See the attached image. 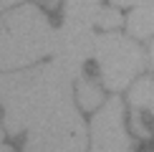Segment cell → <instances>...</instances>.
Masks as SVG:
<instances>
[{
  "mask_svg": "<svg viewBox=\"0 0 154 152\" xmlns=\"http://www.w3.org/2000/svg\"><path fill=\"white\" fill-rule=\"evenodd\" d=\"M149 109H152V114H154V99H152V104H149Z\"/></svg>",
  "mask_w": 154,
  "mask_h": 152,
  "instance_id": "e0dca14e",
  "label": "cell"
},
{
  "mask_svg": "<svg viewBox=\"0 0 154 152\" xmlns=\"http://www.w3.org/2000/svg\"><path fill=\"white\" fill-rule=\"evenodd\" d=\"M0 152H13V150L8 147V144H0Z\"/></svg>",
  "mask_w": 154,
  "mask_h": 152,
  "instance_id": "9a60e30c",
  "label": "cell"
},
{
  "mask_svg": "<svg viewBox=\"0 0 154 152\" xmlns=\"http://www.w3.org/2000/svg\"><path fill=\"white\" fill-rule=\"evenodd\" d=\"M76 99H79V104L83 106L86 112H94L96 106L104 101V91H101L99 84H94L91 79H81L76 81Z\"/></svg>",
  "mask_w": 154,
  "mask_h": 152,
  "instance_id": "9c48e42d",
  "label": "cell"
},
{
  "mask_svg": "<svg viewBox=\"0 0 154 152\" xmlns=\"http://www.w3.org/2000/svg\"><path fill=\"white\" fill-rule=\"evenodd\" d=\"M114 5H142V3H152V0H111Z\"/></svg>",
  "mask_w": 154,
  "mask_h": 152,
  "instance_id": "7c38bea8",
  "label": "cell"
},
{
  "mask_svg": "<svg viewBox=\"0 0 154 152\" xmlns=\"http://www.w3.org/2000/svg\"><path fill=\"white\" fill-rule=\"evenodd\" d=\"M131 129H134V135H139V137H149V129L142 124L139 114H131Z\"/></svg>",
  "mask_w": 154,
  "mask_h": 152,
  "instance_id": "8fae6325",
  "label": "cell"
},
{
  "mask_svg": "<svg viewBox=\"0 0 154 152\" xmlns=\"http://www.w3.org/2000/svg\"><path fill=\"white\" fill-rule=\"evenodd\" d=\"M53 43L56 30L41 8L20 5L5 13L0 15V71L28 68L53 53Z\"/></svg>",
  "mask_w": 154,
  "mask_h": 152,
  "instance_id": "7a4b0ae2",
  "label": "cell"
},
{
  "mask_svg": "<svg viewBox=\"0 0 154 152\" xmlns=\"http://www.w3.org/2000/svg\"><path fill=\"white\" fill-rule=\"evenodd\" d=\"M15 3H20V0H0V13H3V10H8L10 5H15Z\"/></svg>",
  "mask_w": 154,
  "mask_h": 152,
  "instance_id": "4fadbf2b",
  "label": "cell"
},
{
  "mask_svg": "<svg viewBox=\"0 0 154 152\" xmlns=\"http://www.w3.org/2000/svg\"><path fill=\"white\" fill-rule=\"evenodd\" d=\"M0 137H3V127H0Z\"/></svg>",
  "mask_w": 154,
  "mask_h": 152,
  "instance_id": "ac0fdd59",
  "label": "cell"
},
{
  "mask_svg": "<svg viewBox=\"0 0 154 152\" xmlns=\"http://www.w3.org/2000/svg\"><path fill=\"white\" fill-rule=\"evenodd\" d=\"M66 3V18L68 21H79L86 25H99L104 30L119 28L124 23L121 13L116 8H106L101 5V0H63Z\"/></svg>",
  "mask_w": 154,
  "mask_h": 152,
  "instance_id": "52a82bcc",
  "label": "cell"
},
{
  "mask_svg": "<svg viewBox=\"0 0 154 152\" xmlns=\"http://www.w3.org/2000/svg\"><path fill=\"white\" fill-rule=\"evenodd\" d=\"M149 53H152V66H154V43H152V51H149Z\"/></svg>",
  "mask_w": 154,
  "mask_h": 152,
  "instance_id": "2e32d148",
  "label": "cell"
},
{
  "mask_svg": "<svg viewBox=\"0 0 154 152\" xmlns=\"http://www.w3.org/2000/svg\"><path fill=\"white\" fill-rule=\"evenodd\" d=\"M96 63H99L104 86L111 91H121L137 74L144 71L146 53L129 36L104 33L96 38Z\"/></svg>",
  "mask_w": 154,
  "mask_h": 152,
  "instance_id": "3957f363",
  "label": "cell"
},
{
  "mask_svg": "<svg viewBox=\"0 0 154 152\" xmlns=\"http://www.w3.org/2000/svg\"><path fill=\"white\" fill-rule=\"evenodd\" d=\"M46 5H48V8H56V5H58V0H46Z\"/></svg>",
  "mask_w": 154,
  "mask_h": 152,
  "instance_id": "5bb4252c",
  "label": "cell"
},
{
  "mask_svg": "<svg viewBox=\"0 0 154 152\" xmlns=\"http://www.w3.org/2000/svg\"><path fill=\"white\" fill-rule=\"evenodd\" d=\"M126 30L134 38H149L154 33V0L134 5V10L126 18Z\"/></svg>",
  "mask_w": 154,
  "mask_h": 152,
  "instance_id": "ba28073f",
  "label": "cell"
},
{
  "mask_svg": "<svg viewBox=\"0 0 154 152\" xmlns=\"http://www.w3.org/2000/svg\"><path fill=\"white\" fill-rule=\"evenodd\" d=\"M131 142L124 129V106L121 99H109L91 122V152H129Z\"/></svg>",
  "mask_w": 154,
  "mask_h": 152,
  "instance_id": "8992f818",
  "label": "cell"
},
{
  "mask_svg": "<svg viewBox=\"0 0 154 152\" xmlns=\"http://www.w3.org/2000/svg\"><path fill=\"white\" fill-rule=\"evenodd\" d=\"M91 56H96V33L91 25L79 21H63V25L56 30L53 43V59L66 63L68 68L83 74V63Z\"/></svg>",
  "mask_w": 154,
  "mask_h": 152,
  "instance_id": "5b68a950",
  "label": "cell"
},
{
  "mask_svg": "<svg viewBox=\"0 0 154 152\" xmlns=\"http://www.w3.org/2000/svg\"><path fill=\"white\" fill-rule=\"evenodd\" d=\"M61 61H48L23 71H0V104L5 109V132L20 135L46 122L73 101V84L81 79Z\"/></svg>",
  "mask_w": 154,
  "mask_h": 152,
  "instance_id": "6da1fadb",
  "label": "cell"
},
{
  "mask_svg": "<svg viewBox=\"0 0 154 152\" xmlns=\"http://www.w3.org/2000/svg\"><path fill=\"white\" fill-rule=\"evenodd\" d=\"M23 152H86V124L73 101L30 129Z\"/></svg>",
  "mask_w": 154,
  "mask_h": 152,
  "instance_id": "277c9868",
  "label": "cell"
},
{
  "mask_svg": "<svg viewBox=\"0 0 154 152\" xmlns=\"http://www.w3.org/2000/svg\"><path fill=\"white\" fill-rule=\"evenodd\" d=\"M154 99V81L152 79H139L137 84L131 86L129 91V104L134 106V109H144V106H149Z\"/></svg>",
  "mask_w": 154,
  "mask_h": 152,
  "instance_id": "30bf717a",
  "label": "cell"
}]
</instances>
